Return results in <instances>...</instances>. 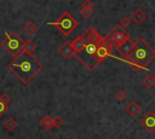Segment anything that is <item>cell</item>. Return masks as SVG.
Returning <instances> with one entry per match:
<instances>
[{"label":"cell","mask_w":155,"mask_h":139,"mask_svg":"<svg viewBox=\"0 0 155 139\" xmlns=\"http://www.w3.org/2000/svg\"><path fill=\"white\" fill-rule=\"evenodd\" d=\"M42 68L44 65L33 54L24 52L16 56L7 65V69L24 85L30 83V81L42 70Z\"/></svg>","instance_id":"obj_1"},{"label":"cell","mask_w":155,"mask_h":139,"mask_svg":"<svg viewBox=\"0 0 155 139\" xmlns=\"http://www.w3.org/2000/svg\"><path fill=\"white\" fill-rule=\"evenodd\" d=\"M121 58L124 62H127L134 70H148L147 65L155 58V51L149 46L143 39H138L132 44L130 52Z\"/></svg>","instance_id":"obj_2"},{"label":"cell","mask_w":155,"mask_h":139,"mask_svg":"<svg viewBox=\"0 0 155 139\" xmlns=\"http://www.w3.org/2000/svg\"><path fill=\"white\" fill-rule=\"evenodd\" d=\"M98 44H85L84 48L81 51H79L78 53H75L76 58L84 64V66L88 70V71H93L97 68L96 64V59H94V54H96V50H97Z\"/></svg>","instance_id":"obj_3"},{"label":"cell","mask_w":155,"mask_h":139,"mask_svg":"<svg viewBox=\"0 0 155 139\" xmlns=\"http://www.w3.org/2000/svg\"><path fill=\"white\" fill-rule=\"evenodd\" d=\"M22 45L23 39L16 31L5 33V39L1 41V48L8 52L12 57H16L22 53Z\"/></svg>","instance_id":"obj_4"},{"label":"cell","mask_w":155,"mask_h":139,"mask_svg":"<svg viewBox=\"0 0 155 139\" xmlns=\"http://www.w3.org/2000/svg\"><path fill=\"white\" fill-rule=\"evenodd\" d=\"M47 24L54 25L64 36H68L69 34H71L79 25L78 21L68 11H65L62 16H59V18H57L54 22H48Z\"/></svg>","instance_id":"obj_5"},{"label":"cell","mask_w":155,"mask_h":139,"mask_svg":"<svg viewBox=\"0 0 155 139\" xmlns=\"http://www.w3.org/2000/svg\"><path fill=\"white\" fill-rule=\"evenodd\" d=\"M130 34L125 30V28H122L120 24H116L113 30L109 33V35L107 36V40L113 45V47H115L116 50H119L120 47H122L124 45H126L130 41Z\"/></svg>","instance_id":"obj_6"},{"label":"cell","mask_w":155,"mask_h":139,"mask_svg":"<svg viewBox=\"0 0 155 139\" xmlns=\"http://www.w3.org/2000/svg\"><path fill=\"white\" fill-rule=\"evenodd\" d=\"M139 124L147 129L148 132H154L155 131V112L154 111H148L140 120H139Z\"/></svg>","instance_id":"obj_7"},{"label":"cell","mask_w":155,"mask_h":139,"mask_svg":"<svg viewBox=\"0 0 155 139\" xmlns=\"http://www.w3.org/2000/svg\"><path fill=\"white\" fill-rule=\"evenodd\" d=\"M81 35H82V37H84L85 44H88V42H92V44H101V42L104 41V37H102L92 27H90L88 29H86Z\"/></svg>","instance_id":"obj_8"},{"label":"cell","mask_w":155,"mask_h":139,"mask_svg":"<svg viewBox=\"0 0 155 139\" xmlns=\"http://www.w3.org/2000/svg\"><path fill=\"white\" fill-rule=\"evenodd\" d=\"M58 53L65 59V60H69L73 56H74V50L71 47V42L70 41H64L61 47L58 48Z\"/></svg>","instance_id":"obj_9"},{"label":"cell","mask_w":155,"mask_h":139,"mask_svg":"<svg viewBox=\"0 0 155 139\" xmlns=\"http://www.w3.org/2000/svg\"><path fill=\"white\" fill-rule=\"evenodd\" d=\"M140 110H142L140 104L137 103V102H134V100H131V102L128 103V105L125 108V111H126L131 117H136V116L140 112Z\"/></svg>","instance_id":"obj_10"},{"label":"cell","mask_w":155,"mask_h":139,"mask_svg":"<svg viewBox=\"0 0 155 139\" xmlns=\"http://www.w3.org/2000/svg\"><path fill=\"white\" fill-rule=\"evenodd\" d=\"M70 42H71V47H73V50H74V54L78 53L79 51H81V50L84 48V46H85V41H84L82 35L76 36V37H75L73 41H70Z\"/></svg>","instance_id":"obj_11"},{"label":"cell","mask_w":155,"mask_h":139,"mask_svg":"<svg viewBox=\"0 0 155 139\" xmlns=\"http://www.w3.org/2000/svg\"><path fill=\"white\" fill-rule=\"evenodd\" d=\"M131 18H132L137 24H140V23H143V22L145 21L147 16H145V13H144V11H143L142 8H137V10L133 11Z\"/></svg>","instance_id":"obj_12"},{"label":"cell","mask_w":155,"mask_h":139,"mask_svg":"<svg viewBox=\"0 0 155 139\" xmlns=\"http://www.w3.org/2000/svg\"><path fill=\"white\" fill-rule=\"evenodd\" d=\"M39 124H40L45 131H50V129L53 127V118H52L50 115H45V116L39 121Z\"/></svg>","instance_id":"obj_13"},{"label":"cell","mask_w":155,"mask_h":139,"mask_svg":"<svg viewBox=\"0 0 155 139\" xmlns=\"http://www.w3.org/2000/svg\"><path fill=\"white\" fill-rule=\"evenodd\" d=\"M35 48H36V45H35L30 39L23 41V45H22V52L28 53V54H33V52L35 51Z\"/></svg>","instance_id":"obj_14"},{"label":"cell","mask_w":155,"mask_h":139,"mask_svg":"<svg viewBox=\"0 0 155 139\" xmlns=\"http://www.w3.org/2000/svg\"><path fill=\"white\" fill-rule=\"evenodd\" d=\"M17 126H18V122H17L15 118H12V117L6 118V121L4 122V127H5L7 131H10V132L13 131V129H16Z\"/></svg>","instance_id":"obj_15"},{"label":"cell","mask_w":155,"mask_h":139,"mask_svg":"<svg viewBox=\"0 0 155 139\" xmlns=\"http://www.w3.org/2000/svg\"><path fill=\"white\" fill-rule=\"evenodd\" d=\"M23 30H24L27 34L33 35L34 33H36V30H38V25H36L35 23H33V22H28L27 24H24Z\"/></svg>","instance_id":"obj_16"},{"label":"cell","mask_w":155,"mask_h":139,"mask_svg":"<svg viewBox=\"0 0 155 139\" xmlns=\"http://www.w3.org/2000/svg\"><path fill=\"white\" fill-rule=\"evenodd\" d=\"M142 83H143L145 87H148V88H153V87L155 86V79H154L153 75H147V76L142 80Z\"/></svg>","instance_id":"obj_17"},{"label":"cell","mask_w":155,"mask_h":139,"mask_svg":"<svg viewBox=\"0 0 155 139\" xmlns=\"http://www.w3.org/2000/svg\"><path fill=\"white\" fill-rule=\"evenodd\" d=\"M131 22H132V18L131 17H128V16H125V17H122L121 18V21H120V25L122 27V28H127L130 24H131Z\"/></svg>","instance_id":"obj_18"},{"label":"cell","mask_w":155,"mask_h":139,"mask_svg":"<svg viewBox=\"0 0 155 139\" xmlns=\"http://www.w3.org/2000/svg\"><path fill=\"white\" fill-rule=\"evenodd\" d=\"M80 15L82 16V18L87 19V18H90V17H91V15H92V10H90V8H85V7H81V10H80Z\"/></svg>","instance_id":"obj_19"},{"label":"cell","mask_w":155,"mask_h":139,"mask_svg":"<svg viewBox=\"0 0 155 139\" xmlns=\"http://www.w3.org/2000/svg\"><path fill=\"white\" fill-rule=\"evenodd\" d=\"M115 98H116V100H117L119 103H122V102L126 99V93H125V91H122V89L117 91L116 94H115Z\"/></svg>","instance_id":"obj_20"},{"label":"cell","mask_w":155,"mask_h":139,"mask_svg":"<svg viewBox=\"0 0 155 139\" xmlns=\"http://www.w3.org/2000/svg\"><path fill=\"white\" fill-rule=\"evenodd\" d=\"M7 111H8V104H6V103L0 100V117L4 116Z\"/></svg>","instance_id":"obj_21"},{"label":"cell","mask_w":155,"mask_h":139,"mask_svg":"<svg viewBox=\"0 0 155 139\" xmlns=\"http://www.w3.org/2000/svg\"><path fill=\"white\" fill-rule=\"evenodd\" d=\"M93 6H94V4H93L92 0H84V2H82V7H85V8H90V10H92Z\"/></svg>","instance_id":"obj_22"},{"label":"cell","mask_w":155,"mask_h":139,"mask_svg":"<svg viewBox=\"0 0 155 139\" xmlns=\"http://www.w3.org/2000/svg\"><path fill=\"white\" fill-rule=\"evenodd\" d=\"M0 100L4 102V103H6V104H10V103H11V97H10L7 93H2V94L0 95Z\"/></svg>","instance_id":"obj_23"},{"label":"cell","mask_w":155,"mask_h":139,"mask_svg":"<svg viewBox=\"0 0 155 139\" xmlns=\"http://www.w3.org/2000/svg\"><path fill=\"white\" fill-rule=\"evenodd\" d=\"M63 124V120L59 117V116H56L54 118H53V126L54 127H61Z\"/></svg>","instance_id":"obj_24"},{"label":"cell","mask_w":155,"mask_h":139,"mask_svg":"<svg viewBox=\"0 0 155 139\" xmlns=\"http://www.w3.org/2000/svg\"><path fill=\"white\" fill-rule=\"evenodd\" d=\"M154 40H155V36H154Z\"/></svg>","instance_id":"obj_25"},{"label":"cell","mask_w":155,"mask_h":139,"mask_svg":"<svg viewBox=\"0 0 155 139\" xmlns=\"http://www.w3.org/2000/svg\"><path fill=\"white\" fill-rule=\"evenodd\" d=\"M154 79H155V75H154Z\"/></svg>","instance_id":"obj_26"},{"label":"cell","mask_w":155,"mask_h":139,"mask_svg":"<svg viewBox=\"0 0 155 139\" xmlns=\"http://www.w3.org/2000/svg\"><path fill=\"white\" fill-rule=\"evenodd\" d=\"M0 1H2V0H0Z\"/></svg>","instance_id":"obj_27"}]
</instances>
